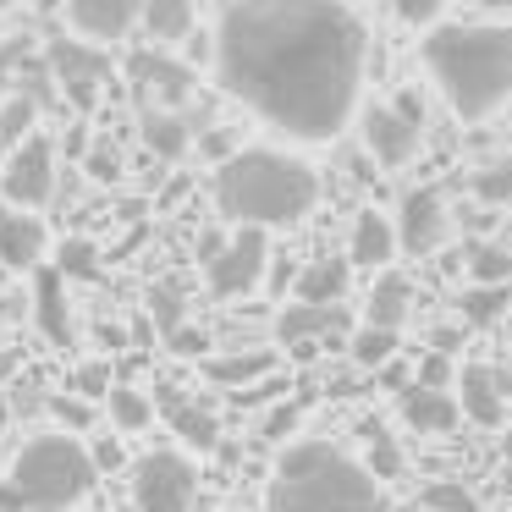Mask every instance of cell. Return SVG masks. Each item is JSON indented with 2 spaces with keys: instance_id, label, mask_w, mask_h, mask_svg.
<instances>
[{
  "instance_id": "cell-15",
  "label": "cell",
  "mask_w": 512,
  "mask_h": 512,
  "mask_svg": "<svg viewBox=\"0 0 512 512\" xmlns=\"http://www.w3.org/2000/svg\"><path fill=\"white\" fill-rule=\"evenodd\" d=\"M138 12H144V0H67L72 28H78L83 39H100V45L122 39L127 28L138 23Z\"/></svg>"
},
{
  "instance_id": "cell-44",
  "label": "cell",
  "mask_w": 512,
  "mask_h": 512,
  "mask_svg": "<svg viewBox=\"0 0 512 512\" xmlns=\"http://www.w3.org/2000/svg\"><path fill=\"white\" fill-rule=\"evenodd\" d=\"M479 6H490V12H507L512 0H479Z\"/></svg>"
},
{
  "instance_id": "cell-16",
  "label": "cell",
  "mask_w": 512,
  "mask_h": 512,
  "mask_svg": "<svg viewBox=\"0 0 512 512\" xmlns=\"http://www.w3.org/2000/svg\"><path fill=\"white\" fill-rule=\"evenodd\" d=\"M397 221L380 210H358L353 215V237H347V259L364 270H386L391 259H397Z\"/></svg>"
},
{
  "instance_id": "cell-6",
  "label": "cell",
  "mask_w": 512,
  "mask_h": 512,
  "mask_svg": "<svg viewBox=\"0 0 512 512\" xmlns=\"http://www.w3.org/2000/svg\"><path fill=\"white\" fill-rule=\"evenodd\" d=\"M199 468L182 452H144L133 463V501L138 512H193Z\"/></svg>"
},
{
  "instance_id": "cell-18",
  "label": "cell",
  "mask_w": 512,
  "mask_h": 512,
  "mask_svg": "<svg viewBox=\"0 0 512 512\" xmlns=\"http://www.w3.org/2000/svg\"><path fill=\"white\" fill-rule=\"evenodd\" d=\"M34 320L39 331L50 336L56 347H72V314H67V276L61 270H45L34 281Z\"/></svg>"
},
{
  "instance_id": "cell-9",
  "label": "cell",
  "mask_w": 512,
  "mask_h": 512,
  "mask_svg": "<svg viewBox=\"0 0 512 512\" xmlns=\"http://www.w3.org/2000/svg\"><path fill=\"white\" fill-rule=\"evenodd\" d=\"M0 193L17 204V210H39L56 193V144L50 138H23L6 160V177H0Z\"/></svg>"
},
{
  "instance_id": "cell-17",
  "label": "cell",
  "mask_w": 512,
  "mask_h": 512,
  "mask_svg": "<svg viewBox=\"0 0 512 512\" xmlns=\"http://www.w3.org/2000/svg\"><path fill=\"white\" fill-rule=\"evenodd\" d=\"M39 254H45V226L34 215H17V210H0V265L12 270H34Z\"/></svg>"
},
{
  "instance_id": "cell-30",
  "label": "cell",
  "mask_w": 512,
  "mask_h": 512,
  "mask_svg": "<svg viewBox=\"0 0 512 512\" xmlns=\"http://www.w3.org/2000/svg\"><path fill=\"white\" fill-rule=\"evenodd\" d=\"M56 270L67 281H94V276H100V254H94V243H83V237H67V243H61Z\"/></svg>"
},
{
  "instance_id": "cell-35",
  "label": "cell",
  "mask_w": 512,
  "mask_h": 512,
  "mask_svg": "<svg viewBox=\"0 0 512 512\" xmlns=\"http://www.w3.org/2000/svg\"><path fill=\"white\" fill-rule=\"evenodd\" d=\"M149 314H155V325H160V331H177V325H182V298H177V287H155V292H149Z\"/></svg>"
},
{
  "instance_id": "cell-11",
  "label": "cell",
  "mask_w": 512,
  "mask_h": 512,
  "mask_svg": "<svg viewBox=\"0 0 512 512\" xmlns=\"http://www.w3.org/2000/svg\"><path fill=\"white\" fill-rule=\"evenodd\" d=\"M347 309L342 303H287L276 314V342L281 347H298V353H314V342H331V336L347 331Z\"/></svg>"
},
{
  "instance_id": "cell-10",
  "label": "cell",
  "mask_w": 512,
  "mask_h": 512,
  "mask_svg": "<svg viewBox=\"0 0 512 512\" xmlns=\"http://www.w3.org/2000/svg\"><path fill=\"white\" fill-rule=\"evenodd\" d=\"M446 199H441V188H408L402 193V204H397V243H402V254H413V259H424V254H435V248L446 243Z\"/></svg>"
},
{
  "instance_id": "cell-19",
  "label": "cell",
  "mask_w": 512,
  "mask_h": 512,
  "mask_svg": "<svg viewBox=\"0 0 512 512\" xmlns=\"http://www.w3.org/2000/svg\"><path fill=\"white\" fill-rule=\"evenodd\" d=\"M413 314V281L397 276V270H380V281L369 287V309L364 320L369 325H386V331H402Z\"/></svg>"
},
{
  "instance_id": "cell-27",
  "label": "cell",
  "mask_w": 512,
  "mask_h": 512,
  "mask_svg": "<svg viewBox=\"0 0 512 512\" xmlns=\"http://www.w3.org/2000/svg\"><path fill=\"white\" fill-rule=\"evenodd\" d=\"M347 353H353L358 369H386L391 358H397V331H386V325H358L353 342H347Z\"/></svg>"
},
{
  "instance_id": "cell-22",
  "label": "cell",
  "mask_w": 512,
  "mask_h": 512,
  "mask_svg": "<svg viewBox=\"0 0 512 512\" xmlns=\"http://www.w3.org/2000/svg\"><path fill=\"white\" fill-rule=\"evenodd\" d=\"M457 309H463V325H496V320H507L512 281H474V287H463Z\"/></svg>"
},
{
  "instance_id": "cell-14",
  "label": "cell",
  "mask_w": 512,
  "mask_h": 512,
  "mask_svg": "<svg viewBox=\"0 0 512 512\" xmlns=\"http://www.w3.org/2000/svg\"><path fill=\"white\" fill-rule=\"evenodd\" d=\"M452 386H457V402H463V419L485 424V430H496L507 419V386L490 364H463Z\"/></svg>"
},
{
  "instance_id": "cell-38",
  "label": "cell",
  "mask_w": 512,
  "mask_h": 512,
  "mask_svg": "<svg viewBox=\"0 0 512 512\" xmlns=\"http://www.w3.org/2000/svg\"><path fill=\"white\" fill-rule=\"evenodd\" d=\"M72 386H78V397H105V391H111V369L89 364V369H78V380H72Z\"/></svg>"
},
{
  "instance_id": "cell-2",
  "label": "cell",
  "mask_w": 512,
  "mask_h": 512,
  "mask_svg": "<svg viewBox=\"0 0 512 512\" xmlns=\"http://www.w3.org/2000/svg\"><path fill=\"white\" fill-rule=\"evenodd\" d=\"M424 67L457 122H485L512 94V28L435 23L424 34Z\"/></svg>"
},
{
  "instance_id": "cell-42",
  "label": "cell",
  "mask_w": 512,
  "mask_h": 512,
  "mask_svg": "<svg viewBox=\"0 0 512 512\" xmlns=\"http://www.w3.org/2000/svg\"><path fill=\"white\" fill-rule=\"evenodd\" d=\"M94 463H100V468H116V463H122V446H116V441H100V452H94Z\"/></svg>"
},
{
  "instance_id": "cell-37",
  "label": "cell",
  "mask_w": 512,
  "mask_h": 512,
  "mask_svg": "<svg viewBox=\"0 0 512 512\" xmlns=\"http://www.w3.org/2000/svg\"><path fill=\"white\" fill-rule=\"evenodd\" d=\"M413 380H419V386H452L457 369H452V358H446V353H430V358L419 364V375H413Z\"/></svg>"
},
{
  "instance_id": "cell-12",
  "label": "cell",
  "mask_w": 512,
  "mask_h": 512,
  "mask_svg": "<svg viewBox=\"0 0 512 512\" xmlns=\"http://www.w3.org/2000/svg\"><path fill=\"white\" fill-rule=\"evenodd\" d=\"M50 72L61 78V89H67L72 100L89 105L94 94H100V83L111 78V61H105L100 50H89L83 39H56V45H50Z\"/></svg>"
},
{
  "instance_id": "cell-20",
  "label": "cell",
  "mask_w": 512,
  "mask_h": 512,
  "mask_svg": "<svg viewBox=\"0 0 512 512\" xmlns=\"http://www.w3.org/2000/svg\"><path fill=\"white\" fill-rule=\"evenodd\" d=\"M133 78L144 83V89H155L160 105H182L193 89V72L177 67V61H166V56H155V50H138L133 56Z\"/></svg>"
},
{
  "instance_id": "cell-13",
  "label": "cell",
  "mask_w": 512,
  "mask_h": 512,
  "mask_svg": "<svg viewBox=\"0 0 512 512\" xmlns=\"http://www.w3.org/2000/svg\"><path fill=\"white\" fill-rule=\"evenodd\" d=\"M402 424L419 435H446L463 424V402H457L452 386H402Z\"/></svg>"
},
{
  "instance_id": "cell-46",
  "label": "cell",
  "mask_w": 512,
  "mask_h": 512,
  "mask_svg": "<svg viewBox=\"0 0 512 512\" xmlns=\"http://www.w3.org/2000/svg\"><path fill=\"white\" fill-rule=\"evenodd\" d=\"M0 6H12V0H0Z\"/></svg>"
},
{
  "instance_id": "cell-40",
  "label": "cell",
  "mask_w": 512,
  "mask_h": 512,
  "mask_svg": "<svg viewBox=\"0 0 512 512\" xmlns=\"http://www.w3.org/2000/svg\"><path fill=\"white\" fill-rule=\"evenodd\" d=\"M166 342H171V347H177V353H204V347H210V342H204V336H199V331H182V325H177V331H171V336H166Z\"/></svg>"
},
{
  "instance_id": "cell-8",
  "label": "cell",
  "mask_w": 512,
  "mask_h": 512,
  "mask_svg": "<svg viewBox=\"0 0 512 512\" xmlns=\"http://www.w3.org/2000/svg\"><path fill=\"white\" fill-rule=\"evenodd\" d=\"M358 133H364V149H369V160H375L380 171H402L413 155H419V133H424V122L419 116H408L397 100L391 105H364L358 111Z\"/></svg>"
},
{
  "instance_id": "cell-33",
  "label": "cell",
  "mask_w": 512,
  "mask_h": 512,
  "mask_svg": "<svg viewBox=\"0 0 512 512\" xmlns=\"http://www.w3.org/2000/svg\"><path fill=\"white\" fill-rule=\"evenodd\" d=\"M369 474L386 485V479H402V452H397V441H391L386 430H369Z\"/></svg>"
},
{
  "instance_id": "cell-29",
  "label": "cell",
  "mask_w": 512,
  "mask_h": 512,
  "mask_svg": "<svg viewBox=\"0 0 512 512\" xmlns=\"http://www.w3.org/2000/svg\"><path fill=\"white\" fill-rule=\"evenodd\" d=\"M468 276H474V281H512V248L474 243V248H468Z\"/></svg>"
},
{
  "instance_id": "cell-34",
  "label": "cell",
  "mask_w": 512,
  "mask_h": 512,
  "mask_svg": "<svg viewBox=\"0 0 512 512\" xmlns=\"http://www.w3.org/2000/svg\"><path fill=\"white\" fill-rule=\"evenodd\" d=\"M424 507L430 512H479V501L468 496L463 485H457V479H435V485H424Z\"/></svg>"
},
{
  "instance_id": "cell-39",
  "label": "cell",
  "mask_w": 512,
  "mask_h": 512,
  "mask_svg": "<svg viewBox=\"0 0 512 512\" xmlns=\"http://www.w3.org/2000/svg\"><path fill=\"white\" fill-rule=\"evenodd\" d=\"M292 430H298V408H292V402H281V408L265 419V441H287Z\"/></svg>"
},
{
  "instance_id": "cell-24",
  "label": "cell",
  "mask_w": 512,
  "mask_h": 512,
  "mask_svg": "<svg viewBox=\"0 0 512 512\" xmlns=\"http://www.w3.org/2000/svg\"><path fill=\"white\" fill-rule=\"evenodd\" d=\"M138 23H144L160 45H177V39L193 34V0H144Z\"/></svg>"
},
{
  "instance_id": "cell-1",
  "label": "cell",
  "mask_w": 512,
  "mask_h": 512,
  "mask_svg": "<svg viewBox=\"0 0 512 512\" xmlns=\"http://www.w3.org/2000/svg\"><path fill=\"white\" fill-rule=\"evenodd\" d=\"M364 23L342 0H232L215 34L221 89L276 133L325 144L358 111Z\"/></svg>"
},
{
  "instance_id": "cell-25",
  "label": "cell",
  "mask_w": 512,
  "mask_h": 512,
  "mask_svg": "<svg viewBox=\"0 0 512 512\" xmlns=\"http://www.w3.org/2000/svg\"><path fill=\"white\" fill-rule=\"evenodd\" d=\"M105 408H111V424L122 435H138V430L155 424V402H149L144 391H133V386H111L105 391Z\"/></svg>"
},
{
  "instance_id": "cell-4",
  "label": "cell",
  "mask_w": 512,
  "mask_h": 512,
  "mask_svg": "<svg viewBox=\"0 0 512 512\" xmlns=\"http://www.w3.org/2000/svg\"><path fill=\"white\" fill-rule=\"evenodd\" d=\"M265 512H386V490L331 441H292L276 457Z\"/></svg>"
},
{
  "instance_id": "cell-45",
  "label": "cell",
  "mask_w": 512,
  "mask_h": 512,
  "mask_svg": "<svg viewBox=\"0 0 512 512\" xmlns=\"http://www.w3.org/2000/svg\"><path fill=\"white\" fill-rule=\"evenodd\" d=\"M507 331H512V309H507Z\"/></svg>"
},
{
  "instance_id": "cell-23",
  "label": "cell",
  "mask_w": 512,
  "mask_h": 512,
  "mask_svg": "<svg viewBox=\"0 0 512 512\" xmlns=\"http://www.w3.org/2000/svg\"><path fill=\"white\" fill-rule=\"evenodd\" d=\"M347 270H353V259H314L309 270H298V298L303 303H342Z\"/></svg>"
},
{
  "instance_id": "cell-7",
  "label": "cell",
  "mask_w": 512,
  "mask_h": 512,
  "mask_svg": "<svg viewBox=\"0 0 512 512\" xmlns=\"http://www.w3.org/2000/svg\"><path fill=\"white\" fill-rule=\"evenodd\" d=\"M270 265V243H265V226H243L232 243H221L210 259H204V276H210L215 298H243L265 281Z\"/></svg>"
},
{
  "instance_id": "cell-32",
  "label": "cell",
  "mask_w": 512,
  "mask_h": 512,
  "mask_svg": "<svg viewBox=\"0 0 512 512\" xmlns=\"http://www.w3.org/2000/svg\"><path fill=\"white\" fill-rule=\"evenodd\" d=\"M28 127H34V100H28V94L0 105V149H17L28 138Z\"/></svg>"
},
{
  "instance_id": "cell-3",
  "label": "cell",
  "mask_w": 512,
  "mask_h": 512,
  "mask_svg": "<svg viewBox=\"0 0 512 512\" xmlns=\"http://www.w3.org/2000/svg\"><path fill=\"white\" fill-rule=\"evenodd\" d=\"M215 210L237 226H292L314 210L320 177L281 149H237L215 166Z\"/></svg>"
},
{
  "instance_id": "cell-28",
  "label": "cell",
  "mask_w": 512,
  "mask_h": 512,
  "mask_svg": "<svg viewBox=\"0 0 512 512\" xmlns=\"http://www.w3.org/2000/svg\"><path fill=\"white\" fill-rule=\"evenodd\" d=\"M144 144L166 160L182 155V149H188V122H182L177 111H144Z\"/></svg>"
},
{
  "instance_id": "cell-36",
  "label": "cell",
  "mask_w": 512,
  "mask_h": 512,
  "mask_svg": "<svg viewBox=\"0 0 512 512\" xmlns=\"http://www.w3.org/2000/svg\"><path fill=\"white\" fill-rule=\"evenodd\" d=\"M441 6H446V0H391V12H397L402 23H413V28L435 23V17H441Z\"/></svg>"
},
{
  "instance_id": "cell-26",
  "label": "cell",
  "mask_w": 512,
  "mask_h": 512,
  "mask_svg": "<svg viewBox=\"0 0 512 512\" xmlns=\"http://www.w3.org/2000/svg\"><path fill=\"white\" fill-rule=\"evenodd\" d=\"M166 419H171V430H177L188 446H199V452H210V446L221 441V424H215V413L193 408V402H182V397H171Z\"/></svg>"
},
{
  "instance_id": "cell-21",
  "label": "cell",
  "mask_w": 512,
  "mask_h": 512,
  "mask_svg": "<svg viewBox=\"0 0 512 512\" xmlns=\"http://www.w3.org/2000/svg\"><path fill=\"white\" fill-rule=\"evenodd\" d=\"M204 375H210L215 386H226V391H243V386H254V380L276 375V353H270V347L226 353V358H210V364H204Z\"/></svg>"
},
{
  "instance_id": "cell-5",
  "label": "cell",
  "mask_w": 512,
  "mask_h": 512,
  "mask_svg": "<svg viewBox=\"0 0 512 512\" xmlns=\"http://www.w3.org/2000/svg\"><path fill=\"white\" fill-rule=\"evenodd\" d=\"M100 479V463L72 435H34L0 485V512H72Z\"/></svg>"
},
{
  "instance_id": "cell-31",
  "label": "cell",
  "mask_w": 512,
  "mask_h": 512,
  "mask_svg": "<svg viewBox=\"0 0 512 512\" xmlns=\"http://www.w3.org/2000/svg\"><path fill=\"white\" fill-rule=\"evenodd\" d=\"M468 188H474L479 204H512V160H496V166L474 171Z\"/></svg>"
},
{
  "instance_id": "cell-43",
  "label": "cell",
  "mask_w": 512,
  "mask_h": 512,
  "mask_svg": "<svg viewBox=\"0 0 512 512\" xmlns=\"http://www.w3.org/2000/svg\"><path fill=\"white\" fill-rule=\"evenodd\" d=\"M501 457H507V468H512V430L501 435Z\"/></svg>"
},
{
  "instance_id": "cell-41",
  "label": "cell",
  "mask_w": 512,
  "mask_h": 512,
  "mask_svg": "<svg viewBox=\"0 0 512 512\" xmlns=\"http://www.w3.org/2000/svg\"><path fill=\"white\" fill-rule=\"evenodd\" d=\"M56 413H61L67 424H89V408H83L78 397H61V402H56Z\"/></svg>"
}]
</instances>
